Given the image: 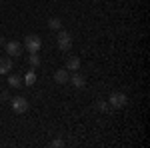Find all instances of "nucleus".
Listing matches in <instances>:
<instances>
[{
	"mask_svg": "<svg viewBox=\"0 0 150 148\" xmlns=\"http://www.w3.org/2000/svg\"><path fill=\"white\" fill-rule=\"evenodd\" d=\"M24 48L30 52V54H36V52H40V48H42V38L36 34H28L24 38Z\"/></svg>",
	"mask_w": 150,
	"mask_h": 148,
	"instance_id": "obj_1",
	"label": "nucleus"
},
{
	"mask_svg": "<svg viewBox=\"0 0 150 148\" xmlns=\"http://www.w3.org/2000/svg\"><path fill=\"white\" fill-rule=\"evenodd\" d=\"M10 106L16 114H24V112H28V108H30V104H28V100L24 96H14V98H10Z\"/></svg>",
	"mask_w": 150,
	"mask_h": 148,
	"instance_id": "obj_2",
	"label": "nucleus"
},
{
	"mask_svg": "<svg viewBox=\"0 0 150 148\" xmlns=\"http://www.w3.org/2000/svg\"><path fill=\"white\" fill-rule=\"evenodd\" d=\"M70 48H72V36H70V32L60 30V32H58V50L68 52Z\"/></svg>",
	"mask_w": 150,
	"mask_h": 148,
	"instance_id": "obj_3",
	"label": "nucleus"
},
{
	"mask_svg": "<svg viewBox=\"0 0 150 148\" xmlns=\"http://www.w3.org/2000/svg\"><path fill=\"white\" fill-rule=\"evenodd\" d=\"M126 102H128V98H126L124 92H112L110 98H108V104H110L112 108H122Z\"/></svg>",
	"mask_w": 150,
	"mask_h": 148,
	"instance_id": "obj_4",
	"label": "nucleus"
},
{
	"mask_svg": "<svg viewBox=\"0 0 150 148\" xmlns=\"http://www.w3.org/2000/svg\"><path fill=\"white\" fill-rule=\"evenodd\" d=\"M4 46H6V52H8L10 56H20V54H22V48H24L20 42H6Z\"/></svg>",
	"mask_w": 150,
	"mask_h": 148,
	"instance_id": "obj_5",
	"label": "nucleus"
},
{
	"mask_svg": "<svg viewBox=\"0 0 150 148\" xmlns=\"http://www.w3.org/2000/svg\"><path fill=\"white\" fill-rule=\"evenodd\" d=\"M68 82L74 86V88H84V84H86V78H84V74L80 72H74L72 76L68 78Z\"/></svg>",
	"mask_w": 150,
	"mask_h": 148,
	"instance_id": "obj_6",
	"label": "nucleus"
},
{
	"mask_svg": "<svg viewBox=\"0 0 150 148\" xmlns=\"http://www.w3.org/2000/svg\"><path fill=\"white\" fill-rule=\"evenodd\" d=\"M68 78H70V74H68V70H66V68H60V70L54 72V80H56L58 84H66Z\"/></svg>",
	"mask_w": 150,
	"mask_h": 148,
	"instance_id": "obj_7",
	"label": "nucleus"
},
{
	"mask_svg": "<svg viewBox=\"0 0 150 148\" xmlns=\"http://www.w3.org/2000/svg\"><path fill=\"white\" fill-rule=\"evenodd\" d=\"M80 68V58L78 56H70L68 60H66V70H72V72H76V70Z\"/></svg>",
	"mask_w": 150,
	"mask_h": 148,
	"instance_id": "obj_8",
	"label": "nucleus"
},
{
	"mask_svg": "<svg viewBox=\"0 0 150 148\" xmlns=\"http://www.w3.org/2000/svg\"><path fill=\"white\" fill-rule=\"evenodd\" d=\"M22 82H24V86H34L36 84V72L34 70H28V72L24 74Z\"/></svg>",
	"mask_w": 150,
	"mask_h": 148,
	"instance_id": "obj_9",
	"label": "nucleus"
},
{
	"mask_svg": "<svg viewBox=\"0 0 150 148\" xmlns=\"http://www.w3.org/2000/svg\"><path fill=\"white\" fill-rule=\"evenodd\" d=\"M12 70V60L10 58H0V74H8Z\"/></svg>",
	"mask_w": 150,
	"mask_h": 148,
	"instance_id": "obj_10",
	"label": "nucleus"
},
{
	"mask_svg": "<svg viewBox=\"0 0 150 148\" xmlns=\"http://www.w3.org/2000/svg\"><path fill=\"white\" fill-rule=\"evenodd\" d=\"M8 86L10 88H22V78L16 76V74H10L8 76Z\"/></svg>",
	"mask_w": 150,
	"mask_h": 148,
	"instance_id": "obj_11",
	"label": "nucleus"
},
{
	"mask_svg": "<svg viewBox=\"0 0 150 148\" xmlns=\"http://www.w3.org/2000/svg\"><path fill=\"white\" fill-rule=\"evenodd\" d=\"M48 28H50V30H60V28H62L60 18H50V20H48Z\"/></svg>",
	"mask_w": 150,
	"mask_h": 148,
	"instance_id": "obj_12",
	"label": "nucleus"
},
{
	"mask_svg": "<svg viewBox=\"0 0 150 148\" xmlns=\"http://www.w3.org/2000/svg\"><path fill=\"white\" fill-rule=\"evenodd\" d=\"M28 62H30V66H32V68H38V66H40V56H38V52H36V54H30Z\"/></svg>",
	"mask_w": 150,
	"mask_h": 148,
	"instance_id": "obj_13",
	"label": "nucleus"
},
{
	"mask_svg": "<svg viewBox=\"0 0 150 148\" xmlns=\"http://www.w3.org/2000/svg\"><path fill=\"white\" fill-rule=\"evenodd\" d=\"M108 106H110V104L106 102V100H96V108H98L100 112H106V110H108Z\"/></svg>",
	"mask_w": 150,
	"mask_h": 148,
	"instance_id": "obj_14",
	"label": "nucleus"
},
{
	"mask_svg": "<svg viewBox=\"0 0 150 148\" xmlns=\"http://www.w3.org/2000/svg\"><path fill=\"white\" fill-rule=\"evenodd\" d=\"M50 146H54V148H62V146H64V140L56 138V140H52V144H50Z\"/></svg>",
	"mask_w": 150,
	"mask_h": 148,
	"instance_id": "obj_15",
	"label": "nucleus"
},
{
	"mask_svg": "<svg viewBox=\"0 0 150 148\" xmlns=\"http://www.w3.org/2000/svg\"><path fill=\"white\" fill-rule=\"evenodd\" d=\"M4 44H6V40H4V38L0 36V46H4Z\"/></svg>",
	"mask_w": 150,
	"mask_h": 148,
	"instance_id": "obj_16",
	"label": "nucleus"
}]
</instances>
